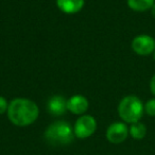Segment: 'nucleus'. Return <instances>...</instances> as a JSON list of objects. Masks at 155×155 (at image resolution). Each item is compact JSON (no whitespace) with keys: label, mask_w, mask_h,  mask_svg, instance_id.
I'll return each instance as SVG.
<instances>
[{"label":"nucleus","mask_w":155,"mask_h":155,"mask_svg":"<svg viewBox=\"0 0 155 155\" xmlns=\"http://www.w3.org/2000/svg\"><path fill=\"white\" fill-rule=\"evenodd\" d=\"M8 118L17 127H28L36 121L39 108L34 101L28 98H16L9 103Z\"/></svg>","instance_id":"nucleus-1"},{"label":"nucleus","mask_w":155,"mask_h":155,"mask_svg":"<svg viewBox=\"0 0 155 155\" xmlns=\"http://www.w3.org/2000/svg\"><path fill=\"white\" fill-rule=\"evenodd\" d=\"M144 106L136 96H127L118 104V115L123 122L135 123L141 119Z\"/></svg>","instance_id":"nucleus-2"},{"label":"nucleus","mask_w":155,"mask_h":155,"mask_svg":"<svg viewBox=\"0 0 155 155\" xmlns=\"http://www.w3.org/2000/svg\"><path fill=\"white\" fill-rule=\"evenodd\" d=\"M45 139L49 143L58 146V144H68L73 140L74 132L70 123L66 121H55L51 123L45 131Z\"/></svg>","instance_id":"nucleus-3"},{"label":"nucleus","mask_w":155,"mask_h":155,"mask_svg":"<svg viewBox=\"0 0 155 155\" xmlns=\"http://www.w3.org/2000/svg\"><path fill=\"white\" fill-rule=\"evenodd\" d=\"M97 130V121L91 115H82L77 119L73 127L74 136L80 139H85L93 135Z\"/></svg>","instance_id":"nucleus-4"},{"label":"nucleus","mask_w":155,"mask_h":155,"mask_svg":"<svg viewBox=\"0 0 155 155\" xmlns=\"http://www.w3.org/2000/svg\"><path fill=\"white\" fill-rule=\"evenodd\" d=\"M132 49L138 55L146 56L155 51V39L147 34H140L132 41Z\"/></svg>","instance_id":"nucleus-5"},{"label":"nucleus","mask_w":155,"mask_h":155,"mask_svg":"<svg viewBox=\"0 0 155 155\" xmlns=\"http://www.w3.org/2000/svg\"><path fill=\"white\" fill-rule=\"evenodd\" d=\"M129 134V127L124 122H114L106 130V138L108 141L115 144L124 141Z\"/></svg>","instance_id":"nucleus-6"},{"label":"nucleus","mask_w":155,"mask_h":155,"mask_svg":"<svg viewBox=\"0 0 155 155\" xmlns=\"http://www.w3.org/2000/svg\"><path fill=\"white\" fill-rule=\"evenodd\" d=\"M89 102L83 95H73L67 100V110L74 115H84L88 110Z\"/></svg>","instance_id":"nucleus-7"},{"label":"nucleus","mask_w":155,"mask_h":155,"mask_svg":"<svg viewBox=\"0 0 155 155\" xmlns=\"http://www.w3.org/2000/svg\"><path fill=\"white\" fill-rule=\"evenodd\" d=\"M47 110L53 116H62L67 112V99L63 96H52L47 102Z\"/></svg>","instance_id":"nucleus-8"},{"label":"nucleus","mask_w":155,"mask_h":155,"mask_svg":"<svg viewBox=\"0 0 155 155\" xmlns=\"http://www.w3.org/2000/svg\"><path fill=\"white\" fill-rule=\"evenodd\" d=\"M56 7L65 14L79 13L84 8L85 0H55Z\"/></svg>","instance_id":"nucleus-9"},{"label":"nucleus","mask_w":155,"mask_h":155,"mask_svg":"<svg viewBox=\"0 0 155 155\" xmlns=\"http://www.w3.org/2000/svg\"><path fill=\"white\" fill-rule=\"evenodd\" d=\"M127 5L131 10L136 12H144L151 10L155 0H127Z\"/></svg>","instance_id":"nucleus-10"},{"label":"nucleus","mask_w":155,"mask_h":155,"mask_svg":"<svg viewBox=\"0 0 155 155\" xmlns=\"http://www.w3.org/2000/svg\"><path fill=\"white\" fill-rule=\"evenodd\" d=\"M130 135L136 140L143 139L147 135V127L143 123H141L140 121L135 123H132L131 127L129 129Z\"/></svg>","instance_id":"nucleus-11"},{"label":"nucleus","mask_w":155,"mask_h":155,"mask_svg":"<svg viewBox=\"0 0 155 155\" xmlns=\"http://www.w3.org/2000/svg\"><path fill=\"white\" fill-rule=\"evenodd\" d=\"M144 112L151 117H155V98H152L144 104Z\"/></svg>","instance_id":"nucleus-12"},{"label":"nucleus","mask_w":155,"mask_h":155,"mask_svg":"<svg viewBox=\"0 0 155 155\" xmlns=\"http://www.w3.org/2000/svg\"><path fill=\"white\" fill-rule=\"evenodd\" d=\"M8 108H9V103H8L7 99L2 96H0V115L7 113Z\"/></svg>","instance_id":"nucleus-13"},{"label":"nucleus","mask_w":155,"mask_h":155,"mask_svg":"<svg viewBox=\"0 0 155 155\" xmlns=\"http://www.w3.org/2000/svg\"><path fill=\"white\" fill-rule=\"evenodd\" d=\"M150 89H151V93L155 96V74L153 75L150 81Z\"/></svg>","instance_id":"nucleus-14"},{"label":"nucleus","mask_w":155,"mask_h":155,"mask_svg":"<svg viewBox=\"0 0 155 155\" xmlns=\"http://www.w3.org/2000/svg\"><path fill=\"white\" fill-rule=\"evenodd\" d=\"M151 14H152L153 18H155V3L153 5V7L151 8Z\"/></svg>","instance_id":"nucleus-15"},{"label":"nucleus","mask_w":155,"mask_h":155,"mask_svg":"<svg viewBox=\"0 0 155 155\" xmlns=\"http://www.w3.org/2000/svg\"><path fill=\"white\" fill-rule=\"evenodd\" d=\"M154 60H155V51H154Z\"/></svg>","instance_id":"nucleus-16"}]
</instances>
